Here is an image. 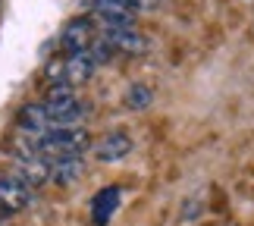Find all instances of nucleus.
Segmentation results:
<instances>
[{
	"label": "nucleus",
	"instance_id": "nucleus-1",
	"mask_svg": "<svg viewBox=\"0 0 254 226\" xmlns=\"http://www.w3.org/2000/svg\"><path fill=\"white\" fill-rule=\"evenodd\" d=\"M35 148L47 160H63V157H82V151L91 148V135L82 126H63V129H47L44 135H38Z\"/></svg>",
	"mask_w": 254,
	"mask_h": 226
},
{
	"label": "nucleus",
	"instance_id": "nucleus-2",
	"mask_svg": "<svg viewBox=\"0 0 254 226\" xmlns=\"http://www.w3.org/2000/svg\"><path fill=\"white\" fill-rule=\"evenodd\" d=\"M44 113H47V123H51V129H63V126H79L82 116H85V107L79 101V94L72 91L69 85L57 82L51 91L44 97Z\"/></svg>",
	"mask_w": 254,
	"mask_h": 226
},
{
	"label": "nucleus",
	"instance_id": "nucleus-3",
	"mask_svg": "<svg viewBox=\"0 0 254 226\" xmlns=\"http://www.w3.org/2000/svg\"><path fill=\"white\" fill-rule=\"evenodd\" d=\"M88 13L104 28H132L135 9L126 0H88Z\"/></svg>",
	"mask_w": 254,
	"mask_h": 226
},
{
	"label": "nucleus",
	"instance_id": "nucleus-4",
	"mask_svg": "<svg viewBox=\"0 0 254 226\" xmlns=\"http://www.w3.org/2000/svg\"><path fill=\"white\" fill-rule=\"evenodd\" d=\"M94 41H97V28H94V19L91 16H75L72 22H66L63 35H60V47L66 51V57L91 51Z\"/></svg>",
	"mask_w": 254,
	"mask_h": 226
},
{
	"label": "nucleus",
	"instance_id": "nucleus-5",
	"mask_svg": "<svg viewBox=\"0 0 254 226\" xmlns=\"http://www.w3.org/2000/svg\"><path fill=\"white\" fill-rule=\"evenodd\" d=\"M28 201H32V185L22 182L16 173L0 176V214L3 217H13L22 208H28Z\"/></svg>",
	"mask_w": 254,
	"mask_h": 226
},
{
	"label": "nucleus",
	"instance_id": "nucleus-6",
	"mask_svg": "<svg viewBox=\"0 0 254 226\" xmlns=\"http://www.w3.org/2000/svg\"><path fill=\"white\" fill-rule=\"evenodd\" d=\"M132 145H135V142H132L129 132L113 129V132L101 135V139L91 145V151H94V160H101V163H116V160H123V157H129Z\"/></svg>",
	"mask_w": 254,
	"mask_h": 226
},
{
	"label": "nucleus",
	"instance_id": "nucleus-7",
	"mask_svg": "<svg viewBox=\"0 0 254 226\" xmlns=\"http://www.w3.org/2000/svg\"><path fill=\"white\" fill-rule=\"evenodd\" d=\"M101 41L110 47L113 54H129V57H138L148 51V38L138 35V32H132V28H104V35H101Z\"/></svg>",
	"mask_w": 254,
	"mask_h": 226
},
{
	"label": "nucleus",
	"instance_id": "nucleus-8",
	"mask_svg": "<svg viewBox=\"0 0 254 226\" xmlns=\"http://www.w3.org/2000/svg\"><path fill=\"white\" fill-rule=\"evenodd\" d=\"M120 201H123V189L120 185H107L91 198V223L94 226H107L113 220V214L120 211Z\"/></svg>",
	"mask_w": 254,
	"mask_h": 226
},
{
	"label": "nucleus",
	"instance_id": "nucleus-9",
	"mask_svg": "<svg viewBox=\"0 0 254 226\" xmlns=\"http://www.w3.org/2000/svg\"><path fill=\"white\" fill-rule=\"evenodd\" d=\"M19 129H22L28 139H38V135H44L51 129V123H47V113H44V104H25L22 110H19Z\"/></svg>",
	"mask_w": 254,
	"mask_h": 226
},
{
	"label": "nucleus",
	"instance_id": "nucleus-10",
	"mask_svg": "<svg viewBox=\"0 0 254 226\" xmlns=\"http://www.w3.org/2000/svg\"><path fill=\"white\" fill-rule=\"evenodd\" d=\"M85 176V160L82 157H63V160L51 163V179L57 185H72Z\"/></svg>",
	"mask_w": 254,
	"mask_h": 226
},
{
	"label": "nucleus",
	"instance_id": "nucleus-11",
	"mask_svg": "<svg viewBox=\"0 0 254 226\" xmlns=\"http://www.w3.org/2000/svg\"><path fill=\"white\" fill-rule=\"evenodd\" d=\"M154 101V91H151V85H144V82H135L126 88V94H123V104L129 107V110H148Z\"/></svg>",
	"mask_w": 254,
	"mask_h": 226
},
{
	"label": "nucleus",
	"instance_id": "nucleus-12",
	"mask_svg": "<svg viewBox=\"0 0 254 226\" xmlns=\"http://www.w3.org/2000/svg\"><path fill=\"white\" fill-rule=\"evenodd\" d=\"M135 13H151V9H157L160 6V0H126Z\"/></svg>",
	"mask_w": 254,
	"mask_h": 226
}]
</instances>
